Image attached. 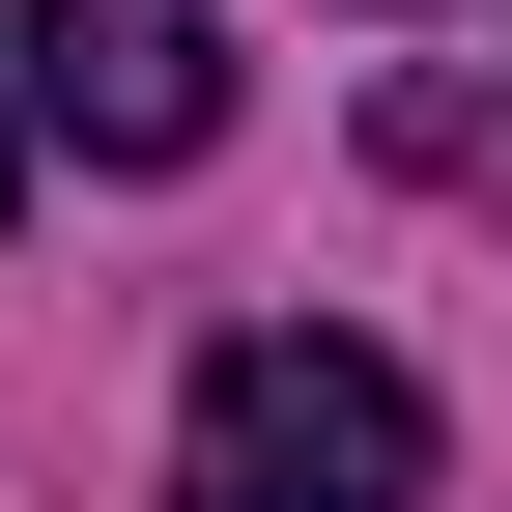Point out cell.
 <instances>
[{
    "mask_svg": "<svg viewBox=\"0 0 512 512\" xmlns=\"http://www.w3.org/2000/svg\"><path fill=\"white\" fill-rule=\"evenodd\" d=\"M29 114L86 171H200L228 143V29H200V0H29Z\"/></svg>",
    "mask_w": 512,
    "mask_h": 512,
    "instance_id": "obj_2",
    "label": "cell"
},
{
    "mask_svg": "<svg viewBox=\"0 0 512 512\" xmlns=\"http://www.w3.org/2000/svg\"><path fill=\"white\" fill-rule=\"evenodd\" d=\"M171 512H427V370H399V342H313V313L200 342V399H171Z\"/></svg>",
    "mask_w": 512,
    "mask_h": 512,
    "instance_id": "obj_1",
    "label": "cell"
},
{
    "mask_svg": "<svg viewBox=\"0 0 512 512\" xmlns=\"http://www.w3.org/2000/svg\"><path fill=\"white\" fill-rule=\"evenodd\" d=\"M0 200H29V86H0Z\"/></svg>",
    "mask_w": 512,
    "mask_h": 512,
    "instance_id": "obj_3",
    "label": "cell"
}]
</instances>
